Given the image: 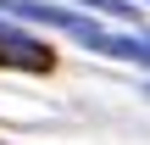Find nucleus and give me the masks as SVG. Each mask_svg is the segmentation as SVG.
Returning <instances> with one entry per match:
<instances>
[{"label": "nucleus", "mask_w": 150, "mask_h": 145, "mask_svg": "<svg viewBox=\"0 0 150 145\" xmlns=\"http://www.w3.org/2000/svg\"><path fill=\"white\" fill-rule=\"evenodd\" d=\"M0 67H22V73H50V67H56V50L0 22Z\"/></svg>", "instance_id": "1"}, {"label": "nucleus", "mask_w": 150, "mask_h": 145, "mask_svg": "<svg viewBox=\"0 0 150 145\" xmlns=\"http://www.w3.org/2000/svg\"><path fill=\"white\" fill-rule=\"evenodd\" d=\"M0 11H11V17H22V22L61 28V34H72V39L89 28V17H78V11H67V6H50V0H0Z\"/></svg>", "instance_id": "2"}, {"label": "nucleus", "mask_w": 150, "mask_h": 145, "mask_svg": "<svg viewBox=\"0 0 150 145\" xmlns=\"http://www.w3.org/2000/svg\"><path fill=\"white\" fill-rule=\"evenodd\" d=\"M83 6H89V11H106V17H117V22H134V17H139L128 0H83Z\"/></svg>", "instance_id": "3"}, {"label": "nucleus", "mask_w": 150, "mask_h": 145, "mask_svg": "<svg viewBox=\"0 0 150 145\" xmlns=\"http://www.w3.org/2000/svg\"><path fill=\"white\" fill-rule=\"evenodd\" d=\"M0 145H11V140H0Z\"/></svg>", "instance_id": "4"}]
</instances>
